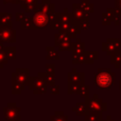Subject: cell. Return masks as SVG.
I'll use <instances>...</instances> for the list:
<instances>
[{"label":"cell","mask_w":121,"mask_h":121,"mask_svg":"<svg viewBox=\"0 0 121 121\" xmlns=\"http://www.w3.org/2000/svg\"><path fill=\"white\" fill-rule=\"evenodd\" d=\"M112 82H113V74L110 70H103V71L100 70L95 78V85L101 89L110 88Z\"/></svg>","instance_id":"1"},{"label":"cell","mask_w":121,"mask_h":121,"mask_svg":"<svg viewBox=\"0 0 121 121\" xmlns=\"http://www.w3.org/2000/svg\"><path fill=\"white\" fill-rule=\"evenodd\" d=\"M32 20H33L35 28H42V27H45L47 26L49 18H48V15H46L45 13L36 10L35 14L32 17Z\"/></svg>","instance_id":"2"},{"label":"cell","mask_w":121,"mask_h":121,"mask_svg":"<svg viewBox=\"0 0 121 121\" xmlns=\"http://www.w3.org/2000/svg\"><path fill=\"white\" fill-rule=\"evenodd\" d=\"M0 40L4 42H14L15 41V31L11 29L10 26H0Z\"/></svg>","instance_id":"3"},{"label":"cell","mask_w":121,"mask_h":121,"mask_svg":"<svg viewBox=\"0 0 121 121\" xmlns=\"http://www.w3.org/2000/svg\"><path fill=\"white\" fill-rule=\"evenodd\" d=\"M118 43L119 41L118 40H108L107 43H104L103 49L107 52V54H114L115 50L118 48Z\"/></svg>","instance_id":"4"},{"label":"cell","mask_w":121,"mask_h":121,"mask_svg":"<svg viewBox=\"0 0 121 121\" xmlns=\"http://www.w3.org/2000/svg\"><path fill=\"white\" fill-rule=\"evenodd\" d=\"M73 17L77 20H82L83 18H86V12L85 9L81 8V6L78 5V8H74L73 9Z\"/></svg>","instance_id":"5"},{"label":"cell","mask_w":121,"mask_h":121,"mask_svg":"<svg viewBox=\"0 0 121 121\" xmlns=\"http://www.w3.org/2000/svg\"><path fill=\"white\" fill-rule=\"evenodd\" d=\"M10 20H11V14L0 12V26H3L4 24L5 26H10Z\"/></svg>","instance_id":"6"},{"label":"cell","mask_w":121,"mask_h":121,"mask_svg":"<svg viewBox=\"0 0 121 121\" xmlns=\"http://www.w3.org/2000/svg\"><path fill=\"white\" fill-rule=\"evenodd\" d=\"M21 27L22 28H33L34 27V24H33V20L32 18H26L24 21H22L21 23ZM35 28V27H34Z\"/></svg>","instance_id":"7"},{"label":"cell","mask_w":121,"mask_h":121,"mask_svg":"<svg viewBox=\"0 0 121 121\" xmlns=\"http://www.w3.org/2000/svg\"><path fill=\"white\" fill-rule=\"evenodd\" d=\"M3 51L5 52L8 59H15V47H6L3 48Z\"/></svg>","instance_id":"8"},{"label":"cell","mask_w":121,"mask_h":121,"mask_svg":"<svg viewBox=\"0 0 121 121\" xmlns=\"http://www.w3.org/2000/svg\"><path fill=\"white\" fill-rule=\"evenodd\" d=\"M7 60H8V58H7L6 54H5V52H4L3 50L0 51V64L6 63V62H7Z\"/></svg>","instance_id":"9"},{"label":"cell","mask_w":121,"mask_h":121,"mask_svg":"<svg viewBox=\"0 0 121 121\" xmlns=\"http://www.w3.org/2000/svg\"><path fill=\"white\" fill-rule=\"evenodd\" d=\"M25 19H26V16L24 13H19V12L16 13V20L17 21H24Z\"/></svg>","instance_id":"10"},{"label":"cell","mask_w":121,"mask_h":121,"mask_svg":"<svg viewBox=\"0 0 121 121\" xmlns=\"http://www.w3.org/2000/svg\"><path fill=\"white\" fill-rule=\"evenodd\" d=\"M4 3H9V2H12V3H17L16 0H3Z\"/></svg>","instance_id":"11"},{"label":"cell","mask_w":121,"mask_h":121,"mask_svg":"<svg viewBox=\"0 0 121 121\" xmlns=\"http://www.w3.org/2000/svg\"><path fill=\"white\" fill-rule=\"evenodd\" d=\"M26 1H27V0H17V3H20V5H23V4H25Z\"/></svg>","instance_id":"12"}]
</instances>
